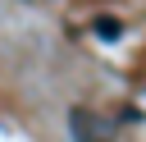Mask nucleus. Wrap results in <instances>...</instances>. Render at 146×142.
<instances>
[{
	"label": "nucleus",
	"mask_w": 146,
	"mask_h": 142,
	"mask_svg": "<svg viewBox=\"0 0 146 142\" xmlns=\"http://www.w3.org/2000/svg\"><path fill=\"white\" fill-rule=\"evenodd\" d=\"M68 124H73V137H78V142H110V133H105V128H96V119H91L87 110H73V115H68Z\"/></svg>",
	"instance_id": "obj_1"
}]
</instances>
